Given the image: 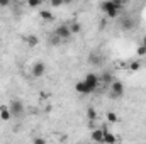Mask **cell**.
<instances>
[{
  "label": "cell",
  "mask_w": 146,
  "mask_h": 144,
  "mask_svg": "<svg viewBox=\"0 0 146 144\" xmlns=\"http://www.w3.org/2000/svg\"><path fill=\"white\" fill-rule=\"evenodd\" d=\"M94 144H95V143H94Z\"/></svg>",
  "instance_id": "cell-25"
},
{
  "label": "cell",
  "mask_w": 146,
  "mask_h": 144,
  "mask_svg": "<svg viewBox=\"0 0 146 144\" xmlns=\"http://www.w3.org/2000/svg\"><path fill=\"white\" fill-rule=\"evenodd\" d=\"M39 17H41L42 20H54V14H53L51 10H41V12H39Z\"/></svg>",
  "instance_id": "cell-13"
},
{
  "label": "cell",
  "mask_w": 146,
  "mask_h": 144,
  "mask_svg": "<svg viewBox=\"0 0 146 144\" xmlns=\"http://www.w3.org/2000/svg\"><path fill=\"white\" fill-rule=\"evenodd\" d=\"M68 27H70V32H72V34H78V32L82 31V24H80V22H70Z\"/></svg>",
  "instance_id": "cell-14"
},
{
  "label": "cell",
  "mask_w": 146,
  "mask_h": 144,
  "mask_svg": "<svg viewBox=\"0 0 146 144\" xmlns=\"http://www.w3.org/2000/svg\"><path fill=\"white\" fill-rule=\"evenodd\" d=\"M99 26H100V29H106V20H102V22H100Z\"/></svg>",
  "instance_id": "cell-23"
},
{
  "label": "cell",
  "mask_w": 146,
  "mask_h": 144,
  "mask_svg": "<svg viewBox=\"0 0 146 144\" xmlns=\"http://www.w3.org/2000/svg\"><path fill=\"white\" fill-rule=\"evenodd\" d=\"M100 85H110L112 81H114V78H112V75H110L109 71H106V73H102L100 76Z\"/></svg>",
  "instance_id": "cell-12"
},
{
  "label": "cell",
  "mask_w": 146,
  "mask_h": 144,
  "mask_svg": "<svg viewBox=\"0 0 146 144\" xmlns=\"http://www.w3.org/2000/svg\"><path fill=\"white\" fill-rule=\"evenodd\" d=\"M141 68V63L139 61H131V63H127V70L129 71H138Z\"/></svg>",
  "instance_id": "cell-17"
},
{
  "label": "cell",
  "mask_w": 146,
  "mask_h": 144,
  "mask_svg": "<svg viewBox=\"0 0 146 144\" xmlns=\"http://www.w3.org/2000/svg\"><path fill=\"white\" fill-rule=\"evenodd\" d=\"M102 129H104V144H115L117 143V137L112 132H109L106 127H102Z\"/></svg>",
  "instance_id": "cell-10"
},
{
  "label": "cell",
  "mask_w": 146,
  "mask_h": 144,
  "mask_svg": "<svg viewBox=\"0 0 146 144\" xmlns=\"http://www.w3.org/2000/svg\"><path fill=\"white\" fill-rule=\"evenodd\" d=\"M83 83L92 90V93L99 88V85H100V78H99V75L97 73H88L85 78H83Z\"/></svg>",
  "instance_id": "cell-2"
},
{
  "label": "cell",
  "mask_w": 146,
  "mask_h": 144,
  "mask_svg": "<svg viewBox=\"0 0 146 144\" xmlns=\"http://www.w3.org/2000/svg\"><path fill=\"white\" fill-rule=\"evenodd\" d=\"M26 44H27V46H31V48H34V46L39 44V37H37V36H27V37H26Z\"/></svg>",
  "instance_id": "cell-15"
},
{
  "label": "cell",
  "mask_w": 146,
  "mask_h": 144,
  "mask_svg": "<svg viewBox=\"0 0 146 144\" xmlns=\"http://www.w3.org/2000/svg\"><path fill=\"white\" fill-rule=\"evenodd\" d=\"M90 137H92V141L95 144H104V129L99 126L97 129H94L90 132Z\"/></svg>",
  "instance_id": "cell-7"
},
{
  "label": "cell",
  "mask_w": 146,
  "mask_h": 144,
  "mask_svg": "<svg viewBox=\"0 0 146 144\" xmlns=\"http://www.w3.org/2000/svg\"><path fill=\"white\" fill-rule=\"evenodd\" d=\"M87 117H88V120H97V112H95L94 107L87 108Z\"/></svg>",
  "instance_id": "cell-18"
},
{
  "label": "cell",
  "mask_w": 146,
  "mask_h": 144,
  "mask_svg": "<svg viewBox=\"0 0 146 144\" xmlns=\"http://www.w3.org/2000/svg\"><path fill=\"white\" fill-rule=\"evenodd\" d=\"M141 46H145V48H146V36L143 37V42H141Z\"/></svg>",
  "instance_id": "cell-24"
},
{
  "label": "cell",
  "mask_w": 146,
  "mask_h": 144,
  "mask_svg": "<svg viewBox=\"0 0 146 144\" xmlns=\"http://www.w3.org/2000/svg\"><path fill=\"white\" fill-rule=\"evenodd\" d=\"M75 90L78 92V93H82V95H88V93H92V90L83 83V80L82 81H76V85H75Z\"/></svg>",
  "instance_id": "cell-9"
},
{
  "label": "cell",
  "mask_w": 146,
  "mask_h": 144,
  "mask_svg": "<svg viewBox=\"0 0 146 144\" xmlns=\"http://www.w3.org/2000/svg\"><path fill=\"white\" fill-rule=\"evenodd\" d=\"M122 95H124V85H122V81L114 80L110 83V97L112 98H121Z\"/></svg>",
  "instance_id": "cell-3"
},
{
  "label": "cell",
  "mask_w": 146,
  "mask_h": 144,
  "mask_svg": "<svg viewBox=\"0 0 146 144\" xmlns=\"http://www.w3.org/2000/svg\"><path fill=\"white\" fill-rule=\"evenodd\" d=\"M33 144H46V139L41 137V136H34L33 137Z\"/></svg>",
  "instance_id": "cell-20"
},
{
  "label": "cell",
  "mask_w": 146,
  "mask_h": 144,
  "mask_svg": "<svg viewBox=\"0 0 146 144\" xmlns=\"http://www.w3.org/2000/svg\"><path fill=\"white\" fill-rule=\"evenodd\" d=\"M106 119H107L109 124H115V122L119 120V117H117L115 112H107V114H106Z\"/></svg>",
  "instance_id": "cell-16"
},
{
  "label": "cell",
  "mask_w": 146,
  "mask_h": 144,
  "mask_svg": "<svg viewBox=\"0 0 146 144\" xmlns=\"http://www.w3.org/2000/svg\"><path fill=\"white\" fill-rule=\"evenodd\" d=\"M61 3H63L61 0H60V2H58V0H56V2H51V5H53V7H58V5H61Z\"/></svg>",
  "instance_id": "cell-22"
},
{
  "label": "cell",
  "mask_w": 146,
  "mask_h": 144,
  "mask_svg": "<svg viewBox=\"0 0 146 144\" xmlns=\"http://www.w3.org/2000/svg\"><path fill=\"white\" fill-rule=\"evenodd\" d=\"M122 29H124V31L134 29V20H133V17H124V19H122Z\"/></svg>",
  "instance_id": "cell-11"
},
{
  "label": "cell",
  "mask_w": 146,
  "mask_h": 144,
  "mask_svg": "<svg viewBox=\"0 0 146 144\" xmlns=\"http://www.w3.org/2000/svg\"><path fill=\"white\" fill-rule=\"evenodd\" d=\"M27 5H29L31 9H34V7H41V5H42V2H41V0H29V2H27Z\"/></svg>",
  "instance_id": "cell-19"
},
{
  "label": "cell",
  "mask_w": 146,
  "mask_h": 144,
  "mask_svg": "<svg viewBox=\"0 0 146 144\" xmlns=\"http://www.w3.org/2000/svg\"><path fill=\"white\" fill-rule=\"evenodd\" d=\"M122 5H126V2H122V0H106V2L100 3V10L109 19H114V17L119 15V10H121Z\"/></svg>",
  "instance_id": "cell-1"
},
{
  "label": "cell",
  "mask_w": 146,
  "mask_h": 144,
  "mask_svg": "<svg viewBox=\"0 0 146 144\" xmlns=\"http://www.w3.org/2000/svg\"><path fill=\"white\" fill-rule=\"evenodd\" d=\"M33 76L34 78H41V76H44L46 75V63H42V61H37L33 65Z\"/></svg>",
  "instance_id": "cell-6"
},
{
  "label": "cell",
  "mask_w": 146,
  "mask_h": 144,
  "mask_svg": "<svg viewBox=\"0 0 146 144\" xmlns=\"http://www.w3.org/2000/svg\"><path fill=\"white\" fill-rule=\"evenodd\" d=\"M54 36L58 37L60 41H66V39H70L72 32H70V27H68V24H61L60 27H56V31H54Z\"/></svg>",
  "instance_id": "cell-4"
},
{
  "label": "cell",
  "mask_w": 146,
  "mask_h": 144,
  "mask_svg": "<svg viewBox=\"0 0 146 144\" xmlns=\"http://www.w3.org/2000/svg\"><path fill=\"white\" fill-rule=\"evenodd\" d=\"M0 119L3 122H9L12 119V114H10V108L9 105H0Z\"/></svg>",
  "instance_id": "cell-8"
},
{
  "label": "cell",
  "mask_w": 146,
  "mask_h": 144,
  "mask_svg": "<svg viewBox=\"0 0 146 144\" xmlns=\"http://www.w3.org/2000/svg\"><path fill=\"white\" fill-rule=\"evenodd\" d=\"M136 54H139V56H146V48L145 46H139V48L136 49Z\"/></svg>",
  "instance_id": "cell-21"
},
{
  "label": "cell",
  "mask_w": 146,
  "mask_h": 144,
  "mask_svg": "<svg viewBox=\"0 0 146 144\" xmlns=\"http://www.w3.org/2000/svg\"><path fill=\"white\" fill-rule=\"evenodd\" d=\"M10 114H12V117H19V115H22V112H24V104L21 102V100H17V98H14L12 102H10Z\"/></svg>",
  "instance_id": "cell-5"
}]
</instances>
